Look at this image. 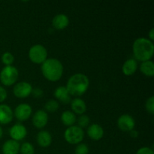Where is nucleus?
Instances as JSON below:
<instances>
[{
	"instance_id": "nucleus-2",
	"label": "nucleus",
	"mask_w": 154,
	"mask_h": 154,
	"mask_svg": "<svg viewBox=\"0 0 154 154\" xmlns=\"http://www.w3.org/2000/svg\"><path fill=\"white\" fill-rule=\"evenodd\" d=\"M90 86V80L87 75L77 73L70 77L66 84V89L70 96H81L87 91Z\"/></svg>"
},
{
	"instance_id": "nucleus-4",
	"label": "nucleus",
	"mask_w": 154,
	"mask_h": 154,
	"mask_svg": "<svg viewBox=\"0 0 154 154\" xmlns=\"http://www.w3.org/2000/svg\"><path fill=\"white\" fill-rule=\"evenodd\" d=\"M18 76H19V72L14 66H5L0 72V81L5 86L9 87L17 82Z\"/></svg>"
},
{
	"instance_id": "nucleus-29",
	"label": "nucleus",
	"mask_w": 154,
	"mask_h": 154,
	"mask_svg": "<svg viewBox=\"0 0 154 154\" xmlns=\"http://www.w3.org/2000/svg\"><path fill=\"white\" fill-rule=\"evenodd\" d=\"M32 94L35 98H42L44 95V92L42 89L40 88H35L32 89Z\"/></svg>"
},
{
	"instance_id": "nucleus-13",
	"label": "nucleus",
	"mask_w": 154,
	"mask_h": 154,
	"mask_svg": "<svg viewBox=\"0 0 154 154\" xmlns=\"http://www.w3.org/2000/svg\"><path fill=\"white\" fill-rule=\"evenodd\" d=\"M87 132L90 138L94 141H99L104 136L103 128L97 123L90 125L87 129Z\"/></svg>"
},
{
	"instance_id": "nucleus-8",
	"label": "nucleus",
	"mask_w": 154,
	"mask_h": 154,
	"mask_svg": "<svg viewBox=\"0 0 154 154\" xmlns=\"http://www.w3.org/2000/svg\"><path fill=\"white\" fill-rule=\"evenodd\" d=\"M117 126L123 132H130L135 126V121L129 114H125L120 116L117 120Z\"/></svg>"
},
{
	"instance_id": "nucleus-25",
	"label": "nucleus",
	"mask_w": 154,
	"mask_h": 154,
	"mask_svg": "<svg viewBox=\"0 0 154 154\" xmlns=\"http://www.w3.org/2000/svg\"><path fill=\"white\" fill-rule=\"evenodd\" d=\"M90 117L87 115H84V114H82V115L80 116L79 118L78 119V126L81 127V129L82 128H86L89 124H90Z\"/></svg>"
},
{
	"instance_id": "nucleus-21",
	"label": "nucleus",
	"mask_w": 154,
	"mask_h": 154,
	"mask_svg": "<svg viewBox=\"0 0 154 154\" xmlns=\"http://www.w3.org/2000/svg\"><path fill=\"white\" fill-rule=\"evenodd\" d=\"M140 71L147 77H153L154 75V63L151 60L143 62L140 66Z\"/></svg>"
},
{
	"instance_id": "nucleus-16",
	"label": "nucleus",
	"mask_w": 154,
	"mask_h": 154,
	"mask_svg": "<svg viewBox=\"0 0 154 154\" xmlns=\"http://www.w3.org/2000/svg\"><path fill=\"white\" fill-rule=\"evenodd\" d=\"M54 96L57 100L65 105H67L71 102L70 95H69L66 87H63V86L59 87L56 89L54 91Z\"/></svg>"
},
{
	"instance_id": "nucleus-3",
	"label": "nucleus",
	"mask_w": 154,
	"mask_h": 154,
	"mask_svg": "<svg viewBox=\"0 0 154 154\" xmlns=\"http://www.w3.org/2000/svg\"><path fill=\"white\" fill-rule=\"evenodd\" d=\"M42 75L48 81L56 82L62 78L63 66L61 62L56 58L47 59L41 66Z\"/></svg>"
},
{
	"instance_id": "nucleus-14",
	"label": "nucleus",
	"mask_w": 154,
	"mask_h": 154,
	"mask_svg": "<svg viewBox=\"0 0 154 154\" xmlns=\"http://www.w3.org/2000/svg\"><path fill=\"white\" fill-rule=\"evenodd\" d=\"M69 24V19L64 14H57L53 18L52 26L57 30H63L66 29Z\"/></svg>"
},
{
	"instance_id": "nucleus-1",
	"label": "nucleus",
	"mask_w": 154,
	"mask_h": 154,
	"mask_svg": "<svg viewBox=\"0 0 154 154\" xmlns=\"http://www.w3.org/2000/svg\"><path fill=\"white\" fill-rule=\"evenodd\" d=\"M134 57L135 60L145 62L150 60L154 54V45L153 42L145 38H138L132 45Z\"/></svg>"
},
{
	"instance_id": "nucleus-26",
	"label": "nucleus",
	"mask_w": 154,
	"mask_h": 154,
	"mask_svg": "<svg viewBox=\"0 0 154 154\" xmlns=\"http://www.w3.org/2000/svg\"><path fill=\"white\" fill-rule=\"evenodd\" d=\"M89 147L86 144L80 143L75 150V154H88Z\"/></svg>"
},
{
	"instance_id": "nucleus-23",
	"label": "nucleus",
	"mask_w": 154,
	"mask_h": 154,
	"mask_svg": "<svg viewBox=\"0 0 154 154\" xmlns=\"http://www.w3.org/2000/svg\"><path fill=\"white\" fill-rule=\"evenodd\" d=\"M1 60L2 63L5 65V66H11L13 64L14 61V57L11 53L5 52L2 55Z\"/></svg>"
},
{
	"instance_id": "nucleus-6",
	"label": "nucleus",
	"mask_w": 154,
	"mask_h": 154,
	"mask_svg": "<svg viewBox=\"0 0 154 154\" xmlns=\"http://www.w3.org/2000/svg\"><path fill=\"white\" fill-rule=\"evenodd\" d=\"M29 58L35 64H42L48 59V51L42 45H35L29 48Z\"/></svg>"
},
{
	"instance_id": "nucleus-27",
	"label": "nucleus",
	"mask_w": 154,
	"mask_h": 154,
	"mask_svg": "<svg viewBox=\"0 0 154 154\" xmlns=\"http://www.w3.org/2000/svg\"><path fill=\"white\" fill-rule=\"evenodd\" d=\"M145 108L148 113L150 114H154V97L150 96L147 100L145 103Z\"/></svg>"
},
{
	"instance_id": "nucleus-11",
	"label": "nucleus",
	"mask_w": 154,
	"mask_h": 154,
	"mask_svg": "<svg viewBox=\"0 0 154 154\" xmlns=\"http://www.w3.org/2000/svg\"><path fill=\"white\" fill-rule=\"evenodd\" d=\"M33 126L37 129H42L45 127L48 122V115L46 111L43 110H38L34 114L32 117Z\"/></svg>"
},
{
	"instance_id": "nucleus-20",
	"label": "nucleus",
	"mask_w": 154,
	"mask_h": 154,
	"mask_svg": "<svg viewBox=\"0 0 154 154\" xmlns=\"http://www.w3.org/2000/svg\"><path fill=\"white\" fill-rule=\"evenodd\" d=\"M76 115L72 111H66L63 112L61 115V121L63 124L69 127L74 126V124L76 123Z\"/></svg>"
},
{
	"instance_id": "nucleus-10",
	"label": "nucleus",
	"mask_w": 154,
	"mask_h": 154,
	"mask_svg": "<svg viewBox=\"0 0 154 154\" xmlns=\"http://www.w3.org/2000/svg\"><path fill=\"white\" fill-rule=\"evenodd\" d=\"M9 135L12 140L16 141H21L27 135V129L25 126L20 123H16L9 130Z\"/></svg>"
},
{
	"instance_id": "nucleus-30",
	"label": "nucleus",
	"mask_w": 154,
	"mask_h": 154,
	"mask_svg": "<svg viewBox=\"0 0 154 154\" xmlns=\"http://www.w3.org/2000/svg\"><path fill=\"white\" fill-rule=\"evenodd\" d=\"M7 91L5 90V89L4 87H2V86H0V103L4 102L6 99H7Z\"/></svg>"
},
{
	"instance_id": "nucleus-31",
	"label": "nucleus",
	"mask_w": 154,
	"mask_h": 154,
	"mask_svg": "<svg viewBox=\"0 0 154 154\" xmlns=\"http://www.w3.org/2000/svg\"><path fill=\"white\" fill-rule=\"evenodd\" d=\"M148 36H149V40L153 42L154 40V28H152L150 30V32H148Z\"/></svg>"
},
{
	"instance_id": "nucleus-17",
	"label": "nucleus",
	"mask_w": 154,
	"mask_h": 154,
	"mask_svg": "<svg viewBox=\"0 0 154 154\" xmlns=\"http://www.w3.org/2000/svg\"><path fill=\"white\" fill-rule=\"evenodd\" d=\"M38 144L42 147H48L52 143V136L48 131H41L36 137Z\"/></svg>"
},
{
	"instance_id": "nucleus-22",
	"label": "nucleus",
	"mask_w": 154,
	"mask_h": 154,
	"mask_svg": "<svg viewBox=\"0 0 154 154\" xmlns=\"http://www.w3.org/2000/svg\"><path fill=\"white\" fill-rule=\"evenodd\" d=\"M20 154H34V146L29 142H24L20 147Z\"/></svg>"
},
{
	"instance_id": "nucleus-33",
	"label": "nucleus",
	"mask_w": 154,
	"mask_h": 154,
	"mask_svg": "<svg viewBox=\"0 0 154 154\" xmlns=\"http://www.w3.org/2000/svg\"><path fill=\"white\" fill-rule=\"evenodd\" d=\"M2 136H3V129L2 128V126H0V139L2 138Z\"/></svg>"
},
{
	"instance_id": "nucleus-5",
	"label": "nucleus",
	"mask_w": 154,
	"mask_h": 154,
	"mask_svg": "<svg viewBox=\"0 0 154 154\" xmlns=\"http://www.w3.org/2000/svg\"><path fill=\"white\" fill-rule=\"evenodd\" d=\"M84 130L78 126H69L64 132L65 140L70 144H80L84 139Z\"/></svg>"
},
{
	"instance_id": "nucleus-15",
	"label": "nucleus",
	"mask_w": 154,
	"mask_h": 154,
	"mask_svg": "<svg viewBox=\"0 0 154 154\" xmlns=\"http://www.w3.org/2000/svg\"><path fill=\"white\" fill-rule=\"evenodd\" d=\"M20 144L18 141L14 140H8L2 147V151L3 154H18L20 152Z\"/></svg>"
},
{
	"instance_id": "nucleus-19",
	"label": "nucleus",
	"mask_w": 154,
	"mask_h": 154,
	"mask_svg": "<svg viewBox=\"0 0 154 154\" xmlns=\"http://www.w3.org/2000/svg\"><path fill=\"white\" fill-rule=\"evenodd\" d=\"M71 108L74 114L82 115L87 111V105L82 99L76 98L71 102Z\"/></svg>"
},
{
	"instance_id": "nucleus-9",
	"label": "nucleus",
	"mask_w": 154,
	"mask_h": 154,
	"mask_svg": "<svg viewBox=\"0 0 154 154\" xmlns=\"http://www.w3.org/2000/svg\"><path fill=\"white\" fill-rule=\"evenodd\" d=\"M32 113V107L28 104L22 103L16 107L14 114L20 121H26L29 118Z\"/></svg>"
},
{
	"instance_id": "nucleus-12",
	"label": "nucleus",
	"mask_w": 154,
	"mask_h": 154,
	"mask_svg": "<svg viewBox=\"0 0 154 154\" xmlns=\"http://www.w3.org/2000/svg\"><path fill=\"white\" fill-rule=\"evenodd\" d=\"M14 113L10 106L5 104H0V124L6 125L13 120Z\"/></svg>"
},
{
	"instance_id": "nucleus-32",
	"label": "nucleus",
	"mask_w": 154,
	"mask_h": 154,
	"mask_svg": "<svg viewBox=\"0 0 154 154\" xmlns=\"http://www.w3.org/2000/svg\"><path fill=\"white\" fill-rule=\"evenodd\" d=\"M130 136L132 137V138H138V131H136V130H132V131H130Z\"/></svg>"
},
{
	"instance_id": "nucleus-18",
	"label": "nucleus",
	"mask_w": 154,
	"mask_h": 154,
	"mask_svg": "<svg viewBox=\"0 0 154 154\" xmlns=\"http://www.w3.org/2000/svg\"><path fill=\"white\" fill-rule=\"evenodd\" d=\"M138 69V63L135 59H129L123 63L122 66V72L126 76L134 75Z\"/></svg>"
},
{
	"instance_id": "nucleus-24",
	"label": "nucleus",
	"mask_w": 154,
	"mask_h": 154,
	"mask_svg": "<svg viewBox=\"0 0 154 154\" xmlns=\"http://www.w3.org/2000/svg\"><path fill=\"white\" fill-rule=\"evenodd\" d=\"M45 108L48 112H55L59 108V102L57 100L51 99L46 102L45 105Z\"/></svg>"
},
{
	"instance_id": "nucleus-7",
	"label": "nucleus",
	"mask_w": 154,
	"mask_h": 154,
	"mask_svg": "<svg viewBox=\"0 0 154 154\" xmlns=\"http://www.w3.org/2000/svg\"><path fill=\"white\" fill-rule=\"evenodd\" d=\"M32 86L29 83L22 81L15 84L13 88V93L17 98L25 99L32 94Z\"/></svg>"
},
{
	"instance_id": "nucleus-28",
	"label": "nucleus",
	"mask_w": 154,
	"mask_h": 154,
	"mask_svg": "<svg viewBox=\"0 0 154 154\" xmlns=\"http://www.w3.org/2000/svg\"><path fill=\"white\" fill-rule=\"evenodd\" d=\"M136 154H154L153 149L148 147H143L138 149Z\"/></svg>"
}]
</instances>
